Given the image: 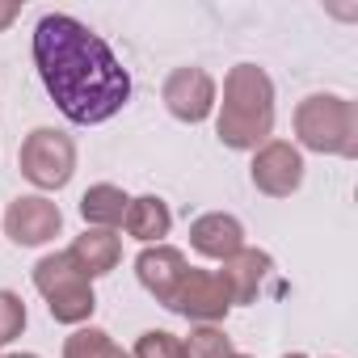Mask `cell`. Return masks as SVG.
<instances>
[{
  "instance_id": "obj_18",
  "label": "cell",
  "mask_w": 358,
  "mask_h": 358,
  "mask_svg": "<svg viewBox=\"0 0 358 358\" xmlns=\"http://www.w3.org/2000/svg\"><path fill=\"white\" fill-rule=\"evenodd\" d=\"M131 358H186V354H182V337H177V333H169V329H148V333H139Z\"/></svg>"
},
{
  "instance_id": "obj_21",
  "label": "cell",
  "mask_w": 358,
  "mask_h": 358,
  "mask_svg": "<svg viewBox=\"0 0 358 358\" xmlns=\"http://www.w3.org/2000/svg\"><path fill=\"white\" fill-rule=\"evenodd\" d=\"M282 358H308V354H299V350H291V354H282Z\"/></svg>"
},
{
  "instance_id": "obj_5",
  "label": "cell",
  "mask_w": 358,
  "mask_h": 358,
  "mask_svg": "<svg viewBox=\"0 0 358 358\" xmlns=\"http://www.w3.org/2000/svg\"><path fill=\"white\" fill-rule=\"evenodd\" d=\"M17 169L22 177L51 194V190H64L76 173V139L68 131H55V127H34L26 139H22V152H17Z\"/></svg>"
},
{
  "instance_id": "obj_4",
  "label": "cell",
  "mask_w": 358,
  "mask_h": 358,
  "mask_svg": "<svg viewBox=\"0 0 358 358\" xmlns=\"http://www.w3.org/2000/svg\"><path fill=\"white\" fill-rule=\"evenodd\" d=\"M34 287H38V295L47 299L51 320H59V324L80 329V324H89L93 312H97L93 278L76 266V257H72L68 249L38 257V266H34Z\"/></svg>"
},
{
  "instance_id": "obj_7",
  "label": "cell",
  "mask_w": 358,
  "mask_h": 358,
  "mask_svg": "<svg viewBox=\"0 0 358 358\" xmlns=\"http://www.w3.org/2000/svg\"><path fill=\"white\" fill-rule=\"evenodd\" d=\"M160 101H164V110H169L177 122H190V127H199V122H207V118L215 114L220 85H215V76H211L207 68H199V64H186V68H173V72L164 76Z\"/></svg>"
},
{
  "instance_id": "obj_23",
  "label": "cell",
  "mask_w": 358,
  "mask_h": 358,
  "mask_svg": "<svg viewBox=\"0 0 358 358\" xmlns=\"http://www.w3.org/2000/svg\"><path fill=\"white\" fill-rule=\"evenodd\" d=\"M9 358H38V354H9Z\"/></svg>"
},
{
  "instance_id": "obj_17",
  "label": "cell",
  "mask_w": 358,
  "mask_h": 358,
  "mask_svg": "<svg viewBox=\"0 0 358 358\" xmlns=\"http://www.w3.org/2000/svg\"><path fill=\"white\" fill-rule=\"evenodd\" d=\"M182 354L186 358H228L232 354V337L220 324H194L190 337H182Z\"/></svg>"
},
{
  "instance_id": "obj_20",
  "label": "cell",
  "mask_w": 358,
  "mask_h": 358,
  "mask_svg": "<svg viewBox=\"0 0 358 358\" xmlns=\"http://www.w3.org/2000/svg\"><path fill=\"white\" fill-rule=\"evenodd\" d=\"M17 13H22L17 0H0V30H9V26L17 22Z\"/></svg>"
},
{
  "instance_id": "obj_19",
  "label": "cell",
  "mask_w": 358,
  "mask_h": 358,
  "mask_svg": "<svg viewBox=\"0 0 358 358\" xmlns=\"http://www.w3.org/2000/svg\"><path fill=\"white\" fill-rule=\"evenodd\" d=\"M26 303H22V295L17 291H0V345H9V341H17L22 337V329H26Z\"/></svg>"
},
{
  "instance_id": "obj_13",
  "label": "cell",
  "mask_w": 358,
  "mask_h": 358,
  "mask_svg": "<svg viewBox=\"0 0 358 358\" xmlns=\"http://www.w3.org/2000/svg\"><path fill=\"white\" fill-rule=\"evenodd\" d=\"M68 253L76 257V266H80L89 278H106V274L118 270V262H122V241H118L114 232H106V228H85V232L72 241Z\"/></svg>"
},
{
  "instance_id": "obj_22",
  "label": "cell",
  "mask_w": 358,
  "mask_h": 358,
  "mask_svg": "<svg viewBox=\"0 0 358 358\" xmlns=\"http://www.w3.org/2000/svg\"><path fill=\"white\" fill-rule=\"evenodd\" d=\"M228 358H253V354H241V350H232V354H228Z\"/></svg>"
},
{
  "instance_id": "obj_15",
  "label": "cell",
  "mask_w": 358,
  "mask_h": 358,
  "mask_svg": "<svg viewBox=\"0 0 358 358\" xmlns=\"http://www.w3.org/2000/svg\"><path fill=\"white\" fill-rule=\"evenodd\" d=\"M127 207H131V194L122 186H110V182H97V186H89L80 194V220L89 228H106V232L122 228Z\"/></svg>"
},
{
  "instance_id": "obj_10",
  "label": "cell",
  "mask_w": 358,
  "mask_h": 358,
  "mask_svg": "<svg viewBox=\"0 0 358 358\" xmlns=\"http://www.w3.org/2000/svg\"><path fill=\"white\" fill-rule=\"evenodd\" d=\"M186 253L173 249V245H143V253L135 257V278L139 287L156 299V303H169L177 282L186 278Z\"/></svg>"
},
{
  "instance_id": "obj_6",
  "label": "cell",
  "mask_w": 358,
  "mask_h": 358,
  "mask_svg": "<svg viewBox=\"0 0 358 358\" xmlns=\"http://www.w3.org/2000/svg\"><path fill=\"white\" fill-rule=\"evenodd\" d=\"M164 308L177 312L182 320H190V324H220V320H228V312H232L236 303H232L228 282L220 278V270H199V266H190L186 278L177 282V291H173V299H169Z\"/></svg>"
},
{
  "instance_id": "obj_3",
  "label": "cell",
  "mask_w": 358,
  "mask_h": 358,
  "mask_svg": "<svg viewBox=\"0 0 358 358\" xmlns=\"http://www.w3.org/2000/svg\"><path fill=\"white\" fill-rule=\"evenodd\" d=\"M295 139L320 156H358V110L341 93H308L295 106Z\"/></svg>"
},
{
  "instance_id": "obj_14",
  "label": "cell",
  "mask_w": 358,
  "mask_h": 358,
  "mask_svg": "<svg viewBox=\"0 0 358 358\" xmlns=\"http://www.w3.org/2000/svg\"><path fill=\"white\" fill-rule=\"evenodd\" d=\"M122 228L139 245H164V236L173 228V211H169V203L160 194H139V199H131Z\"/></svg>"
},
{
  "instance_id": "obj_2",
  "label": "cell",
  "mask_w": 358,
  "mask_h": 358,
  "mask_svg": "<svg viewBox=\"0 0 358 358\" xmlns=\"http://www.w3.org/2000/svg\"><path fill=\"white\" fill-rule=\"evenodd\" d=\"M215 135L232 152H257L274 139V80L257 64H236L224 76V101H215Z\"/></svg>"
},
{
  "instance_id": "obj_9",
  "label": "cell",
  "mask_w": 358,
  "mask_h": 358,
  "mask_svg": "<svg viewBox=\"0 0 358 358\" xmlns=\"http://www.w3.org/2000/svg\"><path fill=\"white\" fill-rule=\"evenodd\" d=\"M59 228H64V211L47 194H17L5 211V236L17 249H43L59 236Z\"/></svg>"
},
{
  "instance_id": "obj_1",
  "label": "cell",
  "mask_w": 358,
  "mask_h": 358,
  "mask_svg": "<svg viewBox=\"0 0 358 358\" xmlns=\"http://www.w3.org/2000/svg\"><path fill=\"white\" fill-rule=\"evenodd\" d=\"M30 51L47 97L68 122L97 127L131 101V72L110 43L72 13H43Z\"/></svg>"
},
{
  "instance_id": "obj_16",
  "label": "cell",
  "mask_w": 358,
  "mask_h": 358,
  "mask_svg": "<svg viewBox=\"0 0 358 358\" xmlns=\"http://www.w3.org/2000/svg\"><path fill=\"white\" fill-rule=\"evenodd\" d=\"M64 358H131L106 329L97 324H80L64 337Z\"/></svg>"
},
{
  "instance_id": "obj_11",
  "label": "cell",
  "mask_w": 358,
  "mask_h": 358,
  "mask_svg": "<svg viewBox=\"0 0 358 358\" xmlns=\"http://www.w3.org/2000/svg\"><path fill=\"white\" fill-rule=\"evenodd\" d=\"M190 249L207 262H228L245 249V224L228 211H207L190 224Z\"/></svg>"
},
{
  "instance_id": "obj_12",
  "label": "cell",
  "mask_w": 358,
  "mask_h": 358,
  "mask_svg": "<svg viewBox=\"0 0 358 358\" xmlns=\"http://www.w3.org/2000/svg\"><path fill=\"white\" fill-rule=\"evenodd\" d=\"M270 270H274V257H270L266 249H249V245H245L241 253H232V257L224 262L220 278L228 282L232 303H253V299L262 295V287H266Z\"/></svg>"
},
{
  "instance_id": "obj_8",
  "label": "cell",
  "mask_w": 358,
  "mask_h": 358,
  "mask_svg": "<svg viewBox=\"0 0 358 358\" xmlns=\"http://www.w3.org/2000/svg\"><path fill=\"white\" fill-rule=\"evenodd\" d=\"M249 182L266 199H291L303 186V152L295 143H287V139H266L253 152Z\"/></svg>"
}]
</instances>
